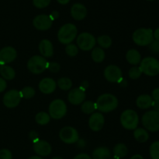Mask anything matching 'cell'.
I'll list each match as a JSON object with an SVG mask.
<instances>
[{"label":"cell","mask_w":159,"mask_h":159,"mask_svg":"<svg viewBox=\"0 0 159 159\" xmlns=\"http://www.w3.org/2000/svg\"><path fill=\"white\" fill-rule=\"evenodd\" d=\"M96 109L102 112H110L116 108L118 100L111 94H104L98 98L96 103Z\"/></svg>","instance_id":"1"},{"label":"cell","mask_w":159,"mask_h":159,"mask_svg":"<svg viewBox=\"0 0 159 159\" xmlns=\"http://www.w3.org/2000/svg\"><path fill=\"white\" fill-rule=\"evenodd\" d=\"M78 34V30L73 23H66L59 29L57 33V38L61 43L64 45L71 44Z\"/></svg>","instance_id":"2"},{"label":"cell","mask_w":159,"mask_h":159,"mask_svg":"<svg viewBox=\"0 0 159 159\" xmlns=\"http://www.w3.org/2000/svg\"><path fill=\"white\" fill-rule=\"evenodd\" d=\"M134 42L139 46H147L154 41L153 31L150 28H139L132 36Z\"/></svg>","instance_id":"3"},{"label":"cell","mask_w":159,"mask_h":159,"mask_svg":"<svg viewBox=\"0 0 159 159\" xmlns=\"http://www.w3.org/2000/svg\"><path fill=\"white\" fill-rule=\"evenodd\" d=\"M142 124L146 129L151 132L159 130V112L155 110L148 111L142 116Z\"/></svg>","instance_id":"4"},{"label":"cell","mask_w":159,"mask_h":159,"mask_svg":"<svg viewBox=\"0 0 159 159\" xmlns=\"http://www.w3.org/2000/svg\"><path fill=\"white\" fill-rule=\"evenodd\" d=\"M120 123L123 127L126 129H135L138 126L139 117L134 110L127 109L125 110L120 116Z\"/></svg>","instance_id":"5"},{"label":"cell","mask_w":159,"mask_h":159,"mask_svg":"<svg viewBox=\"0 0 159 159\" xmlns=\"http://www.w3.org/2000/svg\"><path fill=\"white\" fill-rule=\"evenodd\" d=\"M141 68L142 73L150 76L159 74V61L154 57H146L141 61Z\"/></svg>","instance_id":"6"},{"label":"cell","mask_w":159,"mask_h":159,"mask_svg":"<svg viewBox=\"0 0 159 159\" xmlns=\"http://www.w3.org/2000/svg\"><path fill=\"white\" fill-rule=\"evenodd\" d=\"M48 62L44 57L34 55L29 59L27 62L28 70L34 74H40L48 69Z\"/></svg>","instance_id":"7"},{"label":"cell","mask_w":159,"mask_h":159,"mask_svg":"<svg viewBox=\"0 0 159 159\" xmlns=\"http://www.w3.org/2000/svg\"><path fill=\"white\" fill-rule=\"evenodd\" d=\"M67 113V105L63 100H54L49 105V115L54 119L63 118Z\"/></svg>","instance_id":"8"},{"label":"cell","mask_w":159,"mask_h":159,"mask_svg":"<svg viewBox=\"0 0 159 159\" xmlns=\"http://www.w3.org/2000/svg\"><path fill=\"white\" fill-rule=\"evenodd\" d=\"M96 43V38L89 33H82L77 37V45L82 51H89L93 49Z\"/></svg>","instance_id":"9"},{"label":"cell","mask_w":159,"mask_h":159,"mask_svg":"<svg viewBox=\"0 0 159 159\" xmlns=\"http://www.w3.org/2000/svg\"><path fill=\"white\" fill-rule=\"evenodd\" d=\"M60 139L65 143H75L79 141V132L75 128L71 126H65L61 129L59 132Z\"/></svg>","instance_id":"10"},{"label":"cell","mask_w":159,"mask_h":159,"mask_svg":"<svg viewBox=\"0 0 159 159\" xmlns=\"http://www.w3.org/2000/svg\"><path fill=\"white\" fill-rule=\"evenodd\" d=\"M22 97L20 92L17 90H10L5 94L3 97V104L9 108H15L20 104Z\"/></svg>","instance_id":"11"},{"label":"cell","mask_w":159,"mask_h":159,"mask_svg":"<svg viewBox=\"0 0 159 159\" xmlns=\"http://www.w3.org/2000/svg\"><path fill=\"white\" fill-rule=\"evenodd\" d=\"M104 76L111 83H118L122 78V71L115 65H110L104 70Z\"/></svg>","instance_id":"12"},{"label":"cell","mask_w":159,"mask_h":159,"mask_svg":"<svg viewBox=\"0 0 159 159\" xmlns=\"http://www.w3.org/2000/svg\"><path fill=\"white\" fill-rule=\"evenodd\" d=\"M17 56L16 49L12 47L8 46L0 50V65H6L13 62Z\"/></svg>","instance_id":"13"},{"label":"cell","mask_w":159,"mask_h":159,"mask_svg":"<svg viewBox=\"0 0 159 159\" xmlns=\"http://www.w3.org/2000/svg\"><path fill=\"white\" fill-rule=\"evenodd\" d=\"M52 23L53 20L50 18L49 16L45 14L37 16L33 21L34 26L40 31H47L50 29L52 26Z\"/></svg>","instance_id":"14"},{"label":"cell","mask_w":159,"mask_h":159,"mask_svg":"<svg viewBox=\"0 0 159 159\" xmlns=\"http://www.w3.org/2000/svg\"><path fill=\"white\" fill-rule=\"evenodd\" d=\"M85 98V91L80 87H76L70 90L68 95V99L71 104L74 105L82 104Z\"/></svg>","instance_id":"15"},{"label":"cell","mask_w":159,"mask_h":159,"mask_svg":"<svg viewBox=\"0 0 159 159\" xmlns=\"http://www.w3.org/2000/svg\"><path fill=\"white\" fill-rule=\"evenodd\" d=\"M105 123V118L103 115L100 112H95L90 116L89 120V125L92 130L97 131L101 130L104 126Z\"/></svg>","instance_id":"16"},{"label":"cell","mask_w":159,"mask_h":159,"mask_svg":"<svg viewBox=\"0 0 159 159\" xmlns=\"http://www.w3.org/2000/svg\"><path fill=\"white\" fill-rule=\"evenodd\" d=\"M34 150L40 156H48L51 152V146L46 140H39L34 144Z\"/></svg>","instance_id":"17"},{"label":"cell","mask_w":159,"mask_h":159,"mask_svg":"<svg viewBox=\"0 0 159 159\" xmlns=\"http://www.w3.org/2000/svg\"><path fill=\"white\" fill-rule=\"evenodd\" d=\"M56 83L52 78H44L39 84V89L43 94H51L55 90Z\"/></svg>","instance_id":"18"},{"label":"cell","mask_w":159,"mask_h":159,"mask_svg":"<svg viewBox=\"0 0 159 159\" xmlns=\"http://www.w3.org/2000/svg\"><path fill=\"white\" fill-rule=\"evenodd\" d=\"M71 15L76 20H83L87 15L86 8L81 3H75L71 6Z\"/></svg>","instance_id":"19"},{"label":"cell","mask_w":159,"mask_h":159,"mask_svg":"<svg viewBox=\"0 0 159 159\" xmlns=\"http://www.w3.org/2000/svg\"><path fill=\"white\" fill-rule=\"evenodd\" d=\"M39 50L43 57L50 58L54 54V48H53L52 43L47 39H43L40 42Z\"/></svg>","instance_id":"20"},{"label":"cell","mask_w":159,"mask_h":159,"mask_svg":"<svg viewBox=\"0 0 159 159\" xmlns=\"http://www.w3.org/2000/svg\"><path fill=\"white\" fill-rule=\"evenodd\" d=\"M153 99L152 96L148 94H141L137 98L136 104L139 108L147 109L152 107Z\"/></svg>","instance_id":"21"},{"label":"cell","mask_w":159,"mask_h":159,"mask_svg":"<svg viewBox=\"0 0 159 159\" xmlns=\"http://www.w3.org/2000/svg\"><path fill=\"white\" fill-rule=\"evenodd\" d=\"M111 154L110 150L105 147H97L93 151L92 159H110Z\"/></svg>","instance_id":"22"},{"label":"cell","mask_w":159,"mask_h":159,"mask_svg":"<svg viewBox=\"0 0 159 159\" xmlns=\"http://www.w3.org/2000/svg\"><path fill=\"white\" fill-rule=\"evenodd\" d=\"M126 59L127 62L131 65H138L141 61V55L139 51L136 49L129 50L126 55Z\"/></svg>","instance_id":"23"},{"label":"cell","mask_w":159,"mask_h":159,"mask_svg":"<svg viewBox=\"0 0 159 159\" xmlns=\"http://www.w3.org/2000/svg\"><path fill=\"white\" fill-rule=\"evenodd\" d=\"M0 74L2 75L3 79L8 80H11L16 76L15 70L12 67L7 65H0Z\"/></svg>","instance_id":"24"},{"label":"cell","mask_w":159,"mask_h":159,"mask_svg":"<svg viewBox=\"0 0 159 159\" xmlns=\"http://www.w3.org/2000/svg\"><path fill=\"white\" fill-rule=\"evenodd\" d=\"M134 136L137 141L140 143H145L149 138V134L146 129L143 128H136L134 132Z\"/></svg>","instance_id":"25"},{"label":"cell","mask_w":159,"mask_h":159,"mask_svg":"<svg viewBox=\"0 0 159 159\" xmlns=\"http://www.w3.org/2000/svg\"><path fill=\"white\" fill-rule=\"evenodd\" d=\"M128 153V148L124 143H118L113 148V154L117 158H122L127 156Z\"/></svg>","instance_id":"26"},{"label":"cell","mask_w":159,"mask_h":159,"mask_svg":"<svg viewBox=\"0 0 159 159\" xmlns=\"http://www.w3.org/2000/svg\"><path fill=\"white\" fill-rule=\"evenodd\" d=\"M92 59L96 62H102L105 59V51L100 47L94 48L92 51Z\"/></svg>","instance_id":"27"},{"label":"cell","mask_w":159,"mask_h":159,"mask_svg":"<svg viewBox=\"0 0 159 159\" xmlns=\"http://www.w3.org/2000/svg\"><path fill=\"white\" fill-rule=\"evenodd\" d=\"M51 119V116L48 113L45 112H40L36 115L35 120L39 125H46L48 124Z\"/></svg>","instance_id":"28"},{"label":"cell","mask_w":159,"mask_h":159,"mask_svg":"<svg viewBox=\"0 0 159 159\" xmlns=\"http://www.w3.org/2000/svg\"><path fill=\"white\" fill-rule=\"evenodd\" d=\"M81 109H82V111L84 113L92 114L96 109V103L93 102L91 101H84V102H82Z\"/></svg>","instance_id":"29"},{"label":"cell","mask_w":159,"mask_h":159,"mask_svg":"<svg viewBox=\"0 0 159 159\" xmlns=\"http://www.w3.org/2000/svg\"><path fill=\"white\" fill-rule=\"evenodd\" d=\"M97 42L102 48H109L112 45V40L108 35L99 36L97 38Z\"/></svg>","instance_id":"30"},{"label":"cell","mask_w":159,"mask_h":159,"mask_svg":"<svg viewBox=\"0 0 159 159\" xmlns=\"http://www.w3.org/2000/svg\"><path fill=\"white\" fill-rule=\"evenodd\" d=\"M57 86L63 90H68L72 87V82L68 77H62L57 80Z\"/></svg>","instance_id":"31"},{"label":"cell","mask_w":159,"mask_h":159,"mask_svg":"<svg viewBox=\"0 0 159 159\" xmlns=\"http://www.w3.org/2000/svg\"><path fill=\"white\" fill-rule=\"evenodd\" d=\"M150 156L152 159H159V140L152 143L149 149Z\"/></svg>","instance_id":"32"},{"label":"cell","mask_w":159,"mask_h":159,"mask_svg":"<svg viewBox=\"0 0 159 159\" xmlns=\"http://www.w3.org/2000/svg\"><path fill=\"white\" fill-rule=\"evenodd\" d=\"M20 92L22 98H26V99L32 98L35 95V90L32 87H25Z\"/></svg>","instance_id":"33"},{"label":"cell","mask_w":159,"mask_h":159,"mask_svg":"<svg viewBox=\"0 0 159 159\" xmlns=\"http://www.w3.org/2000/svg\"><path fill=\"white\" fill-rule=\"evenodd\" d=\"M142 74V71H141V68L138 66H134L130 69L128 72L129 77L132 80H137L140 77Z\"/></svg>","instance_id":"34"},{"label":"cell","mask_w":159,"mask_h":159,"mask_svg":"<svg viewBox=\"0 0 159 159\" xmlns=\"http://www.w3.org/2000/svg\"><path fill=\"white\" fill-rule=\"evenodd\" d=\"M65 51H66L67 55L71 56V57H74L79 52V48L74 44H68L65 48Z\"/></svg>","instance_id":"35"},{"label":"cell","mask_w":159,"mask_h":159,"mask_svg":"<svg viewBox=\"0 0 159 159\" xmlns=\"http://www.w3.org/2000/svg\"><path fill=\"white\" fill-rule=\"evenodd\" d=\"M51 0H33L34 6H36L38 9H43L49 6Z\"/></svg>","instance_id":"36"},{"label":"cell","mask_w":159,"mask_h":159,"mask_svg":"<svg viewBox=\"0 0 159 159\" xmlns=\"http://www.w3.org/2000/svg\"><path fill=\"white\" fill-rule=\"evenodd\" d=\"M0 159H12L11 151L8 149L0 150Z\"/></svg>","instance_id":"37"},{"label":"cell","mask_w":159,"mask_h":159,"mask_svg":"<svg viewBox=\"0 0 159 159\" xmlns=\"http://www.w3.org/2000/svg\"><path fill=\"white\" fill-rule=\"evenodd\" d=\"M60 65L57 62H50L48 65V69L52 73H57L60 70Z\"/></svg>","instance_id":"38"},{"label":"cell","mask_w":159,"mask_h":159,"mask_svg":"<svg viewBox=\"0 0 159 159\" xmlns=\"http://www.w3.org/2000/svg\"><path fill=\"white\" fill-rule=\"evenodd\" d=\"M149 50L153 53H159V41H153L149 45Z\"/></svg>","instance_id":"39"},{"label":"cell","mask_w":159,"mask_h":159,"mask_svg":"<svg viewBox=\"0 0 159 159\" xmlns=\"http://www.w3.org/2000/svg\"><path fill=\"white\" fill-rule=\"evenodd\" d=\"M29 137L34 143H36V142L39 140V135L35 131H31L29 133Z\"/></svg>","instance_id":"40"},{"label":"cell","mask_w":159,"mask_h":159,"mask_svg":"<svg viewBox=\"0 0 159 159\" xmlns=\"http://www.w3.org/2000/svg\"><path fill=\"white\" fill-rule=\"evenodd\" d=\"M152 98L153 101H159V88H155L152 93Z\"/></svg>","instance_id":"41"},{"label":"cell","mask_w":159,"mask_h":159,"mask_svg":"<svg viewBox=\"0 0 159 159\" xmlns=\"http://www.w3.org/2000/svg\"><path fill=\"white\" fill-rule=\"evenodd\" d=\"M6 86H7V84H6V81L5 80V79L0 77V93L6 90Z\"/></svg>","instance_id":"42"},{"label":"cell","mask_w":159,"mask_h":159,"mask_svg":"<svg viewBox=\"0 0 159 159\" xmlns=\"http://www.w3.org/2000/svg\"><path fill=\"white\" fill-rule=\"evenodd\" d=\"M73 159H92V157L89 154H85V153H82V154H79L78 155H76Z\"/></svg>","instance_id":"43"},{"label":"cell","mask_w":159,"mask_h":159,"mask_svg":"<svg viewBox=\"0 0 159 159\" xmlns=\"http://www.w3.org/2000/svg\"><path fill=\"white\" fill-rule=\"evenodd\" d=\"M49 17L50 18L54 21V20H57V19L59 17V12H57V11H53V12L50 14Z\"/></svg>","instance_id":"44"},{"label":"cell","mask_w":159,"mask_h":159,"mask_svg":"<svg viewBox=\"0 0 159 159\" xmlns=\"http://www.w3.org/2000/svg\"><path fill=\"white\" fill-rule=\"evenodd\" d=\"M88 87H89L88 81H83V82L81 84L80 87H80V88H82V90H84L85 91V90H86V89L88 88Z\"/></svg>","instance_id":"45"},{"label":"cell","mask_w":159,"mask_h":159,"mask_svg":"<svg viewBox=\"0 0 159 159\" xmlns=\"http://www.w3.org/2000/svg\"><path fill=\"white\" fill-rule=\"evenodd\" d=\"M152 106L154 108V110L158 111V112H159V101H153Z\"/></svg>","instance_id":"46"},{"label":"cell","mask_w":159,"mask_h":159,"mask_svg":"<svg viewBox=\"0 0 159 159\" xmlns=\"http://www.w3.org/2000/svg\"><path fill=\"white\" fill-rule=\"evenodd\" d=\"M153 35H154V38H155L156 41H159V27L155 30V32H153Z\"/></svg>","instance_id":"47"},{"label":"cell","mask_w":159,"mask_h":159,"mask_svg":"<svg viewBox=\"0 0 159 159\" xmlns=\"http://www.w3.org/2000/svg\"><path fill=\"white\" fill-rule=\"evenodd\" d=\"M118 84H119L121 87H126L127 84V81H126L122 77L120 80V81L118 82Z\"/></svg>","instance_id":"48"},{"label":"cell","mask_w":159,"mask_h":159,"mask_svg":"<svg viewBox=\"0 0 159 159\" xmlns=\"http://www.w3.org/2000/svg\"><path fill=\"white\" fill-rule=\"evenodd\" d=\"M130 159H144V157L141 154H135V155L132 156Z\"/></svg>","instance_id":"49"},{"label":"cell","mask_w":159,"mask_h":159,"mask_svg":"<svg viewBox=\"0 0 159 159\" xmlns=\"http://www.w3.org/2000/svg\"><path fill=\"white\" fill-rule=\"evenodd\" d=\"M57 2L61 5H66L70 2V0H57Z\"/></svg>","instance_id":"50"},{"label":"cell","mask_w":159,"mask_h":159,"mask_svg":"<svg viewBox=\"0 0 159 159\" xmlns=\"http://www.w3.org/2000/svg\"><path fill=\"white\" fill-rule=\"evenodd\" d=\"M27 159H43V158H42V157H40V156H32V157H29V158Z\"/></svg>","instance_id":"51"},{"label":"cell","mask_w":159,"mask_h":159,"mask_svg":"<svg viewBox=\"0 0 159 159\" xmlns=\"http://www.w3.org/2000/svg\"><path fill=\"white\" fill-rule=\"evenodd\" d=\"M51 159H63V158H62V157H53V158H51Z\"/></svg>","instance_id":"52"},{"label":"cell","mask_w":159,"mask_h":159,"mask_svg":"<svg viewBox=\"0 0 159 159\" xmlns=\"http://www.w3.org/2000/svg\"><path fill=\"white\" fill-rule=\"evenodd\" d=\"M110 159H119V158H117V157H115V156H114V157H110Z\"/></svg>","instance_id":"53"},{"label":"cell","mask_w":159,"mask_h":159,"mask_svg":"<svg viewBox=\"0 0 159 159\" xmlns=\"http://www.w3.org/2000/svg\"><path fill=\"white\" fill-rule=\"evenodd\" d=\"M147 1H150V2H152V1H155V0H147Z\"/></svg>","instance_id":"54"}]
</instances>
